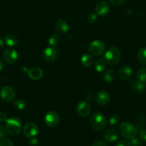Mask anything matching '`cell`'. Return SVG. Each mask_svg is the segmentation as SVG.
<instances>
[{
  "mask_svg": "<svg viewBox=\"0 0 146 146\" xmlns=\"http://www.w3.org/2000/svg\"><path fill=\"white\" fill-rule=\"evenodd\" d=\"M60 118L59 114L54 111H49L44 116V123L47 126L51 128L57 126L60 123Z\"/></svg>",
  "mask_w": 146,
  "mask_h": 146,
  "instance_id": "7",
  "label": "cell"
},
{
  "mask_svg": "<svg viewBox=\"0 0 146 146\" xmlns=\"http://www.w3.org/2000/svg\"><path fill=\"white\" fill-rule=\"evenodd\" d=\"M139 137L140 139L143 141H145L146 142V129L142 130L140 133H139Z\"/></svg>",
  "mask_w": 146,
  "mask_h": 146,
  "instance_id": "34",
  "label": "cell"
},
{
  "mask_svg": "<svg viewBox=\"0 0 146 146\" xmlns=\"http://www.w3.org/2000/svg\"><path fill=\"white\" fill-rule=\"evenodd\" d=\"M96 101L101 106H106L110 103V94L105 91H100L96 94Z\"/></svg>",
  "mask_w": 146,
  "mask_h": 146,
  "instance_id": "13",
  "label": "cell"
},
{
  "mask_svg": "<svg viewBox=\"0 0 146 146\" xmlns=\"http://www.w3.org/2000/svg\"><path fill=\"white\" fill-rule=\"evenodd\" d=\"M0 146H14V144L11 140L3 138L0 139Z\"/></svg>",
  "mask_w": 146,
  "mask_h": 146,
  "instance_id": "28",
  "label": "cell"
},
{
  "mask_svg": "<svg viewBox=\"0 0 146 146\" xmlns=\"http://www.w3.org/2000/svg\"><path fill=\"white\" fill-rule=\"evenodd\" d=\"M58 51L54 47H47L43 51V57L48 62H53L58 56Z\"/></svg>",
  "mask_w": 146,
  "mask_h": 146,
  "instance_id": "12",
  "label": "cell"
},
{
  "mask_svg": "<svg viewBox=\"0 0 146 146\" xmlns=\"http://www.w3.org/2000/svg\"><path fill=\"white\" fill-rule=\"evenodd\" d=\"M92 146H107V143L102 141H97L94 142Z\"/></svg>",
  "mask_w": 146,
  "mask_h": 146,
  "instance_id": "37",
  "label": "cell"
},
{
  "mask_svg": "<svg viewBox=\"0 0 146 146\" xmlns=\"http://www.w3.org/2000/svg\"><path fill=\"white\" fill-rule=\"evenodd\" d=\"M119 131L123 137L127 139H133L137 134V130L135 125L128 122H123L119 126Z\"/></svg>",
  "mask_w": 146,
  "mask_h": 146,
  "instance_id": "3",
  "label": "cell"
},
{
  "mask_svg": "<svg viewBox=\"0 0 146 146\" xmlns=\"http://www.w3.org/2000/svg\"><path fill=\"white\" fill-rule=\"evenodd\" d=\"M7 129H6V127H4V125H0V139L4 138L7 135Z\"/></svg>",
  "mask_w": 146,
  "mask_h": 146,
  "instance_id": "31",
  "label": "cell"
},
{
  "mask_svg": "<svg viewBox=\"0 0 146 146\" xmlns=\"http://www.w3.org/2000/svg\"><path fill=\"white\" fill-rule=\"evenodd\" d=\"M109 123L111 125H116L120 122V118L116 115H113L109 118Z\"/></svg>",
  "mask_w": 146,
  "mask_h": 146,
  "instance_id": "27",
  "label": "cell"
},
{
  "mask_svg": "<svg viewBox=\"0 0 146 146\" xmlns=\"http://www.w3.org/2000/svg\"><path fill=\"white\" fill-rule=\"evenodd\" d=\"M3 68H4V63H3L1 60H0V71H1Z\"/></svg>",
  "mask_w": 146,
  "mask_h": 146,
  "instance_id": "39",
  "label": "cell"
},
{
  "mask_svg": "<svg viewBox=\"0 0 146 146\" xmlns=\"http://www.w3.org/2000/svg\"><path fill=\"white\" fill-rule=\"evenodd\" d=\"M110 5L107 1H104V0L99 1L95 6V12L97 16L105 17L110 12Z\"/></svg>",
  "mask_w": 146,
  "mask_h": 146,
  "instance_id": "11",
  "label": "cell"
},
{
  "mask_svg": "<svg viewBox=\"0 0 146 146\" xmlns=\"http://www.w3.org/2000/svg\"><path fill=\"white\" fill-rule=\"evenodd\" d=\"M118 77L122 81H127L133 75V70L128 66H122L118 71Z\"/></svg>",
  "mask_w": 146,
  "mask_h": 146,
  "instance_id": "14",
  "label": "cell"
},
{
  "mask_svg": "<svg viewBox=\"0 0 146 146\" xmlns=\"http://www.w3.org/2000/svg\"><path fill=\"white\" fill-rule=\"evenodd\" d=\"M115 146H132V145L131 143H130V142L123 140V141H119V142L116 144Z\"/></svg>",
  "mask_w": 146,
  "mask_h": 146,
  "instance_id": "33",
  "label": "cell"
},
{
  "mask_svg": "<svg viewBox=\"0 0 146 146\" xmlns=\"http://www.w3.org/2000/svg\"><path fill=\"white\" fill-rule=\"evenodd\" d=\"M60 42H61V38L57 34H52L48 40L49 44L52 47L57 46L60 44Z\"/></svg>",
  "mask_w": 146,
  "mask_h": 146,
  "instance_id": "23",
  "label": "cell"
},
{
  "mask_svg": "<svg viewBox=\"0 0 146 146\" xmlns=\"http://www.w3.org/2000/svg\"><path fill=\"white\" fill-rule=\"evenodd\" d=\"M137 59L139 63L143 66H146V48L143 47L140 48L137 52Z\"/></svg>",
  "mask_w": 146,
  "mask_h": 146,
  "instance_id": "22",
  "label": "cell"
},
{
  "mask_svg": "<svg viewBox=\"0 0 146 146\" xmlns=\"http://www.w3.org/2000/svg\"><path fill=\"white\" fill-rule=\"evenodd\" d=\"M29 145L30 146H38L39 145V141L36 138H30L29 141Z\"/></svg>",
  "mask_w": 146,
  "mask_h": 146,
  "instance_id": "35",
  "label": "cell"
},
{
  "mask_svg": "<svg viewBox=\"0 0 146 146\" xmlns=\"http://www.w3.org/2000/svg\"><path fill=\"white\" fill-rule=\"evenodd\" d=\"M116 78V71L113 68H109L106 70L103 74V78L107 83H111L115 81Z\"/></svg>",
  "mask_w": 146,
  "mask_h": 146,
  "instance_id": "19",
  "label": "cell"
},
{
  "mask_svg": "<svg viewBox=\"0 0 146 146\" xmlns=\"http://www.w3.org/2000/svg\"><path fill=\"white\" fill-rule=\"evenodd\" d=\"M5 43L9 46L12 47L18 44V39L14 34H7L5 37Z\"/></svg>",
  "mask_w": 146,
  "mask_h": 146,
  "instance_id": "21",
  "label": "cell"
},
{
  "mask_svg": "<svg viewBox=\"0 0 146 146\" xmlns=\"http://www.w3.org/2000/svg\"><path fill=\"white\" fill-rule=\"evenodd\" d=\"M130 85H131L133 90L135 92L138 93V94H143L146 90L145 84L140 82V81H137V79L134 80V81H132Z\"/></svg>",
  "mask_w": 146,
  "mask_h": 146,
  "instance_id": "18",
  "label": "cell"
},
{
  "mask_svg": "<svg viewBox=\"0 0 146 146\" xmlns=\"http://www.w3.org/2000/svg\"><path fill=\"white\" fill-rule=\"evenodd\" d=\"M4 41L0 37V49L4 48Z\"/></svg>",
  "mask_w": 146,
  "mask_h": 146,
  "instance_id": "38",
  "label": "cell"
},
{
  "mask_svg": "<svg viewBox=\"0 0 146 146\" xmlns=\"http://www.w3.org/2000/svg\"><path fill=\"white\" fill-rule=\"evenodd\" d=\"M7 121V115L4 113L0 112V123H4Z\"/></svg>",
  "mask_w": 146,
  "mask_h": 146,
  "instance_id": "36",
  "label": "cell"
},
{
  "mask_svg": "<svg viewBox=\"0 0 146 146\" xmlns=\"http://www.w3.org/2000/svg\"><path fill=\"white\" fill-rule=\"evenodd\" d=\"M81 62L83 66H84L85 68H90L93 65L94 59L90 54H84L81 58Z\"/></svg>",
  "mask_w": 146,
  "mask_h": 146,
  "instance_id": "20",
  "label": "cell"
},
{
  "mask_svg": "<svg viewBox=\"0 0 146 146\" xmlns=\"http://www.w3.org/2000/svg\"><path fill=\"white\" fill-rule=\"evenodd\" d=\"M110 4L114 6H120L124 4L125 0H108Z\"/></svg>",
  "mask_w": 146,
  "mask_h": 146,
  "instance_id": "32",
  "label": "cell"
},
{
  "mask_svg": "<svg viewBox=\"0 0 146 146\" xmlns=\"http://www.w3.org/2000/svg\"><path fill=\"white\" fill-rule=\"evenodd\" d=\"M103 136H104V138L106 141L110 143H113L118 139V133L115 130L110 128V129L107 130L104 133Z\"/></svg>",
  "mask_w": 146,
  "mask_h": 146,
  "instance_id": "17",
  "label": "cell"
},
{
  "mask_svg": "<svg viewBox=\"0 0 146 146\" xmlns=\"http://www.w3.org/2000/svg\"><path fill=\"white\" fill-rule=\"evenodd\" d=\"M97 14H91L87 17V21L90 24H94L97 21Z\"/></svg>",
  "mask_w": 146,
  "mask_h": 146,
  "instance_id": "30",
  "label": "cell"
},
{
  "mask_svg": "<svg viewBox=\"0 0 146 146\" xmlns=\"http://www.w3.org/2000/svg\"><path fill=\"white\" fill-rule=\"evenodd\" d=\"M90 125L92 128L97 131H102L107 126V119L101 113H94L90 117Z\"/></svg>",
  "mask_w": 146,
  "mask_h": 146,
  "instance_id": "2",
  "label": "cell"
},
{
  "mask_svg": "<svg viewBox=\"0 0 146 146\" xmlns=\"http://www.w3.org/2000/svg\"><path fill=\"white\" fill-rule=\"evenodd\" d=\"M54 26H55V29L57 30V32L60 34H65L69 30L68 23L65 20L62 19L57 20Z\"/></svg>",
  "mask_w": 146,
  "mask_h": 146,
  "instance_id": "15",
  "label": "cell"
},
{
  "mask_svg": "<svg viewBox=\"0 0 146 146\" xmlns=\"http://www.w3.org/2000/svg\"><path fill=\"white\" fill-rule=\"evenodd\" d=\"M105 50V45L104 42L100 40H96L92 41L90 44L88 48V51L90 54L95 56H98L102 54Z\"/></svg>",
  "mask_w": 146,
  "mask_h": 146,
  "instance_id": "5",
  "label": "cell"
},
{
  "mask_svg": "<svg viewBox=\"0 0 146 146\" xmlns=\"http://www.w3.org/2000/svg\"><path fill=\"white\" fill-rule=\"evenodd\" d=\"M121 59V53L117 47H110L104 54V61L110 66L116 65Z\"/></svg>",
  "mask_w": 146,
  "mask_h": 146,
  "instance_id": "4",
  "label": "cell"
},
{
  "mask_svg": "<svg viewBox=\"0 0 146 146\" xmlns=\"http://www.w3.org/2000/svg\"><path fill=\"white\" fill-rule=\"evenodd\" d=\"M76 111L80 117L87 118L91 112V106L87 101H81L77 104Z\"/></svg>",
  "mask_w": 146,
  "mask_h": 146,
  "instance_id": "9",
  "label": "cell"
},
{
  "mask_svg": "<svg viewBox=\"0 0 146 146\" xmlns=\"http://www.w3.org/2000/svg\"><path fill=\"white\" fill-rule=\"evenodd\" d=\"M0 97L6 102H11L15 98L16 92L11 87L4 86L0 91Z\"/></svg>",
  "mask_w": 146,
  "mask_h": 146,
  "instance_id": "8",
  "label": "cell"
},
{
  "mask_svg": "<svg viewBox=\"0 0 146 146\" xmlns=\"http://www.w3.org/2000/svg\"><path fill=\"white\" fill-rule=\"evenodd\" d=\"M136 79L146 84V68H141L136 73Z\"/></svg>",
  "mask_w": 146,
  "mask_h": 146,
  "instance_id": "25",
  "label": "cell"
},
{
  "mask_svg": "<svg viewBox=\"0 0 146 146\" xmlns=\"http://www.w3.org/2000/svg\"><path fill=\"white\" fill-rule=\"evenodd\" d=\"M3 58L7 64H13L18 58V54L13 48H7L3 53Z\"/></svg>",
  "mask_w": 146,
  "mask_h": 146,
  "instance_id": "10",
  "label": "cell"
},
{
  "mask_svg": "<svg viewBox=\"0 0 146 146\" xmlns=\"http://www.w3.org/2000/svg\"><path fill=\"white\" fill-rule=\"evenodd\" d=\"M26 105H27L26 102L22 99H17L16 101H14V106L18 110L24 109L26 107Z\"/></svg>",
  "mask_w": 146,
  "mask_h": 146,
  "instance_id": "26",
  "label": "cell"
},
{
  "mask_svg": "<svg viewBox=\"0 0 146 146\" xmlns=\"http://www.w3.org/2000/svg\"><path fill=\"white\" fill-rule=\"evenodd\" d=\"M106 64H107V63L105 62V61H104V59L100 58V59H98L96 61L95 64H94L95 70L98 73L104 72V70L106 69Z\"/></svg>",
  "mask_w": 146,
  "mask_h": 146,
  "instance_id": "24",
  "label": "cell"
},
{
  "mask_svg": "<svg viewBox=\"0 0 146 146\" xmlns=\"http://www.w3.org/2000/svg\"><path fill=\"white\" fill-rule=\"evenodd\" d=\"M28 76L31 80H39L43 76V71L39 67H34L29 70Z\"/></svg>",
  "mask_w": 146,
  "mask_h": 146,
  "instance_id": "16",
  "label": "cell"
},
{
  "mask_svg": "<svg viewBox=\"0 0 146 146\" xmlns=\"http://www.w3.org/2000/svg\"><path fill=\"white\" fill-rule=\"evenodd\" d=\"M6 129L7 133L12 136L19 135L22 130V123L18 118H11L6 121Z\"/></svg>",
  "mask_w": 146,
  "mask_h": 146,
  "instance_id": "1",
  "label": "cell"
},
{
  "mask_svg": "<svg viewBox=\"0 0 146 146\" xmlns=\"http://www.w3.org/2000/svg\"><path fill=\"white\" fill-rule=\"evenodd\" d=\"M22 130L24 136L27 138H34L39 133L38 126L33 122H28L25 123Z\"/></svg>",
  "mask_w": 146,
  "mask_h": 146,
  "instance_id": "6",
  "label": "cell"
},
{
  "mask_svg": "<svg viewBox=\"0 0 146 146\" xmlns=\"http://www.w3.org/2000/svg\"><path fill=\"white\" fill-rule=\"evenodd\" d=\"M130 143L132 146H143V141L137 138H134L130 140Z\"/></svg>",
  "mask_w": 146,
  "mask_h": 146,
  "instance_id": "29",
  "label": "cell"
}]
</instances>
